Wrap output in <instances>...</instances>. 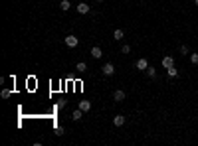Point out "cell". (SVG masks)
<instances>
[{
	"instance_id": "obj_6",
	"label": "cell",
	"mask_w": 198,
	"mask_h": 146,
	"mask_svg": "<svg viewBox=\"0 0 198 146\" xmlns=\"http://www.w3.org/2000/svg\"><path fill=\"white\" fill-rule=\"evenodd\" d=\"M173 65H174V57L173 55H164L163 57V67L168 69V67H173Z\"/></svg>"
},
{
	"instance_id": "obj_2",
	"label": "cell",
	"mask_w": 198,
	"mask_h": 146,
	"mask_svg": "<svg viewBox=\"0 0 198 146\" xmlns=\"http://www.w3.org/2000/svg\"><path fill=\"white\" fill-rule=\"evenodd\" d=\"M101 73H103L105 77H111V75L115 73V65H113V63H105V65L101 67Z\"/></svg>"
},
{
	"instance_id": "obj_10",
	"label": "cell",
	"mask_w": 198,
	"mask_h": 146,
	"mask_svg": "<svg viewBox=\"0 0 198 146\" xmlns=\"http://www.w3.org/2000/svg\"><path fill=\"white\" fill-rule=\"evenodd\" d=\"M123 38H125V32H123L121 28H117V30L113 32V40H117V42H121Z\"/></svg>"
},
{
	"instance_id": "obj_3",
	"label": "cell",
	"mask_w": 198,
	"mask_h": 146,
	"mask_svg": "<svg viewBox=\"0 0 198 146\" xmlns=\"http://www.w3.org/2000/svg\"><path fill=\"white\" fill-rule=\"evenodd\" d=\"M135 67L139 69V71H147V67H149V61L145 57H139L137 61H135Z\"/></svg>"
},
{
	"instance_id": "obj_21",
	"label": "cell",
	"mask_w": 198,
	"mask_h": 146,
	"mask_svg": "<svg viewBox=\"0 0 198 146\" xmlns=\"http://www.w3.org/2000/svg\"><path fill=\"white\" fill-rule=\"evenodd\" d=\"M194 4H196V6H198V0H194Z\"/></svg>"
},
{
	"instance_id": "obj_17",
	"label": "cell",
	"mask_w": 198,
	"mask_h": 146,
	"mask_svg": "<svg viewBox=\"0 0 198 146\" xmlns=\"http://www.w3.org/2000/svg\"><path fill=\"white\" fill-rule=\"evenodd\" d=\"M190 61L194 63V65H198V53H190Z\"/></svg>"
},
{
	"instance_id": "obj_7",
	"label": "cell",
	"mask_w": 198,
	"mask_h": 146,
	"mask_svg": "<svg viewBox=\"0 0 198 146\" xmlns=\"http://www.w3.org/2000/svg\"><path fill=\"white\" fill-rule=\"evenodd\" d=\"M91 57H93V59H101V57H103V51H101V47H97V46L91 47Z\"/></svg>"
},
{
	"instance_id": "obj_4",
	"label": "cell",
	"mask_w": 198,
	"mask_h": 146,
	"mask_svg": "<svg viewBox=\"0 0 198 146\" xmlns=\"http://www.w3.org/2000/svg\"><path fill=\"white\" fill-rule=\"evenodd\" d=\"M125 97H127L125 91H123V89H117L115 93H113V101H115V103H123V101H125Z\"/></svg>"
},
{
	"instance_id": "obj_9",
	"label": "cell",
	"mask_w": 198,
	"mask_h": 146,
	"mask_svg": "<svg viewBox=\"0 0 198 146\" xmlns=\"http://www.w3.org/2000/svg\"><path fill=\"white\" fill-rule=\"evenodd\" d=\"M79 109H81L83 113L91 111V101H79Z\"/></svg>"
},
{
	"instance_id": "obj_15",
	"label": "cell",
	"mask_w": 198,
	"mask_h": 146,
	"mask_svg": "<svg viewBox=\"0 0 198 146\" xmlns=\"http://www.w3.org/2000/svg\"><path fill=\"white\" fill-rule=\"evenodd\" d=\"M76 69H77L79 73H85V71H87V63H85V61H79L77 65H76Z\"/></svg>"
},
{
	"instance_id": "obj_16",
	"label": "cell",
	"mask_w": 198,
	"mask_h": 146,
	"mask_svg": "<svg viewBox=\"0 0 198 146\" xmlns=\"http://www.w3.org/2000/svg\"><path fill=\"white\" fill-rule=\"evenodd\" d=\"M0 97H2V99H10V97H12V91H10V89H2Z\"/></svg>"
},
{
	"instance_id": "obj_5",
	"label": "cell",
	"mask_w": 198,
	"mask_h": 146,
	"mask_svg": "<svg viewBox=\"0 0 198 146\" xmlns=\"http://www.w3.org/2000/svg\"><path fill=\"white\" fill-rule=\"evenodd\" d=\"M76 10H77V12H79V14H87V12H89V10H91V6H89V4H87V2H79V4H77V6H76Z\"/></svg>"
},
{
	"instance_id": "obj_13",
	"label": "cell",
	"mask_w": 198,
	"mask_h": 146,
	"mask_svg": "<svg viewBox=\"0 0 198 146\" xmlns=\"http://www.w3.org/2000/svg\"><path fill=\"white\" fill-rule=\"evenodd\" d=\"M81 117H83V111H81V109H79V107H77V109L71 113V118H73V121H79V118H81Z\"/></svg>"
},
{
	"instance_id": "obj_8",
	"label": "cell",
	"mask_w": 198,
	"mask_h": 146,
	"mask_svg": "<svg viewBox=\"0 0 198 146\" xmlns=\"http://www.w3.org/2000/svg\"><path fill=\"white\" fill-rule=\"evenodd\" d=\"M125 121H127V118L123 117V115H115V117H113V124H115V126H123Z\"/></svg>"
},
{
	"instance_id": "obj_12",
	"label": "cell",
	"mask_w": 198,
	"mask_h": 146,
	"mask_svg": "<svg viewBox=\"0 0 198 146\" xmlns=\"http://www.w3.org/2000/svg\"><path fill=\"white\" fill-rule=\"evenodd\" d=\"M145 73H147L151 79H157V75H159V73H157V69H154V67H151V65L147 67V71H145Z\"/></svg>"
},
{
	"instance_id": "obj_1",
	"label": "cell",
	"mask_w": 198,
	"mask_h": 146,
	"mask_svg": "<svg viewBox=\"0 0 198 146\" xmlns=\"http://www.w3.org/2000/svg\"><path fill=\"white\" fill-rule=\"evenodd\" d=\"M63 42H66V46H67V47H77L79 38H76L73 34H69V36H66V40H63Z\"/></svg>"
},
{
	"instance_id": "obj_20",
	"label": "cell",
	"mask_w": 198,
	"mask_h": 146,
	"mask_svg": "<svg viewBox=\"0 0 198 146\" xmlns=\"http://www.w3.org/2000/svg\"><path fill=\"white\" fill-rule=\"evenodd\" d=\"M180 53H184V55H186V53H188V47H186V46H180Z\"/></svg>"
},
{
	"instance_id": "obj_11",
	"label": "cell",
	"mask_w": 198,
	"mask_h": 146,
	"mask_svg": "<svg viewBox=\"0 0 198 146\" xmlns=\"http://www.w3.org/2000/svg\"><path fill=\"white\" fill-rule=\"evenodd\" d=\"M167 75H168V79H174L176 75H178V69H176L174 65H173V67H168V69H167Z\"/></svg>"
},
{
	"instance_id": "obj_22",
	"label": "cell",
	"mask_w": 198,
	"mask_h": 146,
	"mask_svg": "<svg viewBox=\"0 0 198 146\" xmlns=\"http://www.w3.org/2000/svg\"><path fill=\"white\" fill-rule=\"evenodd\" d=\"M95 2H103V0H95Z\"/></svg>"
},
{
	"instance_id": "obj_14",
	"label": "cell",
	"mask_w": 198,
	"mask_h": 146,
	"mask_svg": "<svg viewBox=\"0 0 198 146\" xmlns=\"http://www.w3.org/2000/svg\"><path fill=\"white\" fill-rule=\"evenodd\" d=\"M60 8L63 10V12H67V10L71 8V2H69V0H62V2H60Z\"/></svg>"
},
{
	"instance_id": "obj_19",
	"label": "cell",
	"mask_w": 198,
	"mask_h": 146,
	"mask_svg": "<svg viewBox=\"0 0 198 146\" xmlns=\"http://www.w3.org/2000/svg\"><path fill=\"white\" fill-rule=\"evenodd\" d=\"M56 134L58 136H62V134H66V131H63V126L60 124V126H56Z\"/></svg>"
},
{
	"instance_id": "obj_18",
	"label": "cell",
	"mask_w": 198,
	"mask_h": 146,
	"mask_svg": "<svg viewBox=\"0 0 198 146\" xmlns=\"http://www.w3.org/2000/svg\"><path fill=\"white\" fill-rule=\"evenodd\" d=\"M129 51H131V46H127V44L121 46V53H129Z\"/></svg>"
}]
</instances>
